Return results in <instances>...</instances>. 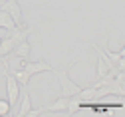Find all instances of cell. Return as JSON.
Here are the masks:
<instances>
[{
  "instance_id": "6da1fadb",
  "label": "cell",
  "mask_w": 125,
  "mask_h": 117,
  "mask_svg": "<svg viewBox=\"0 0 125 117\" xmlns=\"http://www.w3.org/2000/svg\"><path fill=\"white\" fill-rule=\"evenodd\" d=\"M4 79H6V99L10 107H16L18 99H20V83L16 81V77H14L10 72L4 70Z\"/></svg>"
},
{
  "instance_id": "7a4b0ae2",
  "label": "cell",
  "mask_w": 125,
  "mask_h": 117,
  "mask_svg": "<svg viewBox=\"0 0 125 117\" xmlns=\"http://www.w3.org/2000/svg\"><path fill=\"white\" fill-rule=\"evenodd\" d=\"M58 74V83L62 87V95L66 97H72V95H77L82 91V85H77V83H73L68 75V70H62V72H56Z\"/></svg>"
},
{
  "instance_id": "3957f363",
  "label": "cell",
  "mask_w": 125,
  "mask_h": 117,
  "mask_svg": "<svg viewBox=\"0 0 125 117\" xmlns=\"http://www.w3.org/2000/svg\"><path fill=\"white\" fill-rule=\"evenodd\" d=\"M22 68L30 74V75H36V74H42V72H56L52 68V64H48L44 58H38L36 62H30V60H24V65Z\"/></svg>"
},
{
  "instance_id": "277c9868",
  "label": "cell",
  "mask_w": 125,
  "mask_h": 117,
  "mask_svg": "<svg viewBox=\"0 0 125 117\" xmlns=\"http://www.w3.org/2000/svg\"><path fill=\"white\" fill-rule=\"evenodd\" d=\"M0 10H4L12 16V20L16 22V26H26L22 22V8L16 0H4V2H0Z\"/></svg>"
},
{
  "instance_id": "5b68a950",
  "label": "cell",
  "mask_w": 125,
  "mask_h": 117,
  "mask_svg": "<svg viewBox=\"0 0 125 117\" xmlns=\"http://www.w3.org/2000/svg\"><path fill=\"white\" fill-rule=\"evenodd\" d=\"M30 34H32V28H28V26H16V28H12V30H10V36H8V38L12 40L14 46H16V44L28 40Z\"/></svg>"
},
{
  "instance_id": "8992f818",
  "label": "cell",
  "mask_w": 125,
  "mask_h": 117,
  "mask_svg": "<svg viewBox=\"0 0 125 117\" xmlns=\"http://www.w3.org/2000/svg\"><path fill=\"white\" fill-rule=\"evenodd\" d=\"M30 52H32V48H30V42H28V40L16 44V46H14V50H12V54L18 56L20 60H28V58H30Z\"/></svg>"
},
{
  "instance_id": "52a82bcc",
  "label": "cell",
  "mask_w": 125,
  "mask_h": 117,
  "mask_svg": "<svg viewBox=\"0 0 125 117\" xmlns=\"http://www.w3.org/2000/svg\"><path fill=\"white\" fill-rule=\"evenodd\" d=\"M32 107H34V105H32V97H30L28 89H24V97H22V101H20V107H18L16 115H18V117H26L28 111L32 109Z\"/></svg>"
},
{
  "instance_id": "ba28073f",
  "label": "cell",
  "mask_w": 125,
  "mask_h": 117,
  "mask_svg": "<svg viewBox=\"0 0 125 117\" xmlns=\"http://www.w3.org/2000/svg\"><path fill=\"white\" fill-rule=\"evenodd\" d=\"M10 74H12L14 77H16V81L20 83V87H22V89H26V87H28L30 77H32V75H30V74H28L24 68H18V70H14V72H10Z\"/></svg>"
},
{
  "instance_id": "9c48e42d",
  "label": "cell",
  "mask_w": 125,
  "mask_h": 117,
  "mask_svg": "<svg viewBox=\"0 0 125 117\" xmlns=\"http://www.w3.org/2000/svg\"><path fill=\"white\" fill-rule=\"evenodd\" d=\"M0 28H6L8 32H10L12 28H16V22H14L12 16H10L8 12H4V10H0Z\"/></svg>"
},
{
  "instance_id": "30bf717a",
  "label": "cell",
  "mask_w": 125,
  "mask_h": 117,
  "mask_svg": "<svg viewBox=\"0 0 125 117\" xmlns=\"http://www.w3.org/2000/svg\"><path fill=\"white\" fill-rule=\"evenodd\" d=\"M12 111V107H10V103H8V99H0V117H4V115H8Z\"/></svg>"
},
{
  "instance_id": "8fae6325",
  "label": "cell",
  "mask_w": 125,
  "mask_h": 117,
  "mask_svg": "<svg viewBox=\"0 0 125 117\" xmlns=\"http://www.w3.org/2000/svg\"><path fill=\"white\" fill-rule=\"evenodd\" d=\"M0 42H2V38H0Z\"/></svg>"
}]
</instances>
